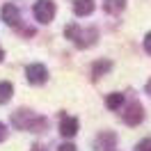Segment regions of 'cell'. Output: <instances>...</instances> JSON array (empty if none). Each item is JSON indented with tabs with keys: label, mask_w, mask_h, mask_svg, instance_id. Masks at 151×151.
Listing matches in <instances>:
<instances>
[{
	"label": "cell",
	"mask_w": 151,
	"mask_h": 151,
	"mask_svg": "<svg viewBox=\"0 0 151 151\" xmlns=\"http://www.w3.org/2000/svg\"><path fill=\"white\" fill-rule=\"evenodd\" d=\"M64 35H66V39H71L76 46H80V48H87V46H92L96 41V30H85V32H80V28H78L76 23L66 25Z\"/></svg>",
	"instance_id": "cell-1"
},
{
	"label": "cell",
	"mask_w": 151,
	"mask_h": 151,
	"mask_svg": "<svg viewBox=\"0 0 151 151\" xmlns=\"http://www.w3.org/2000/svg\"><path fill=\"white\" fill-rule=\"evenodd\" d=\"M35 19L39 23H50L53 16H55V5L50 2V0H37L35 2Z\"/></svg>",
	"instance_id": "cell-2"
},
{
	"label": "cell",
	"mask_w": 151,
	"mask_h": 151,
	"mask_svg": "<svg viewBox=\"0 0 151 151\" xmlns=\"http://www.w3.org/2000/svg\"><path fill=\"white\" fill-rule=\"evenodd\" d=\"M12 122L16 128L21 131H30V128H35V124H37V114L30 112V110H19V112L12 114Z\"/></svg>",
	"instance_id": "cell-3"
},
{
	"label": "cell",
	"mask_w": 151,
	"mask_h": 151,
	"mask_svg": "<svg viewBox=\"0 0 151 151\" xmlns=\"http://www.w3.org/2000/svg\"><path fill=\"white\" fill-rule=\"evenodd\" d=\"M25 76H28V83H32V85H44L48 80V69L44 64L35 62V64H28Z\"/></svg>",
	"instance_id": "cell-4"
},
{
	"label": "cell",
	"mask_w": 151,
	"mask_h": 151,
	"mask_svg": "<svg viewBox=\"0 0 151 151\" xmlns=\"http://www.w3.org/2000/svg\"><path fill=\"white\" fill-rule=\"evenodd\" d=\"M142 117H144V112H142L140 103H131L126 108V112H124V122L128 124V126H137L142 122Z\"/></svg>",
	"instance_id": "cell-5"
},
{
	"label": "cell",
	"mask_w": 151,
	"mask_h": 151,
	"mask_svg": "<svg viewBox=\"0 0 151 151\" xmlns=\"http://www.w3.org/2000/svg\"><path fill=\"white\" fill-rule=\"evenodd\" d=\"M60 133H62L64 137H73L76 133H78V119L64 114V117H62V122H60Z\"/></svg>",
	"instance_id": "cell-6"
},
{
	"label": "cell",
	"mask_w": 151,
	"mask_h": 151,
	"mask_svg": "<svg viewBox=\"0 0 151 151\" xmlns=\"http://www.w3.org/2000/svg\"><path fill=\"white\" fill-rule=\"evenodd\" d=\"M21 19L19 9H16V5H12V2H7L5 7H2V21L7 23V25H16Z\"/></svg>",
	"instance_id": "cell-7"
},
{
	"label": "cell",
	"mask_w": 151,
	"mask_h": 151,
	"mask_svg": "<svg viewBox=\"0 0 151 151\" xmlns=\"http://www.w3.org/2000/svg\"><path fill=\"white\" fill-rule=\"evenodd\" d=\"M76 16H89L94 12V0H73Z\"/></svg>",
	"instance_id": "cell-8"
},
{
	"label": "cell",
	"mask_w": 151,
	"mask_h": 151,
	"mask_svg": "<svg viewBox=\"0 0 151 151\" xmlns=\"http://www.w3.org/2000/svg\"><path fill=\"white\" fill-rule=\"evenodd\" d=\"M124 94H119V92H114V94H108V99H105V105L110 108V110H119L124 105Z\"/></svg>",
	"instance_id": "cell-9"
},
{
	"label": "cell",
	"mask_w": 151,
	"mask_h": 151,
	"mask_svg": "<svg viewBox=\"0 0 151 151\" xmlns=\"http://www.w3.org/2000/svg\"><path fill=\"white\" fill-rule=\"evenodd\" d=\"M110 62H108V60H101V62H96L94 66H92V78H94V80H99V78H101V76L105 73V71H110Z\"/></svg>",
	"instance_id": "cell-10"
},
{
	"label": "cell",
	"mask_w": 151,
	"mask_h": 151,
	"mask_svg": "<svg viewBox=\"0 0 151 151\" xmlns=\"http://www.w3.org/2000/svg\"><path fill=\"white\" fill-rule=\"evenodd\" d=\"M103 7H105L108 14H119V12L126 7V0H105Z\"/></svg>",
	"instance_id": "cell-11"
},
{
	"label": "cell",
	"mask_w": 151,
	"mask_h": 151,
	"mask_svg": "<svg viewBox=\"0 0 151 151\" xmlns=\"http://www.w3.org/2000/svg\"><path fill=\"white\" fill-rule=\"evenodd\" d=\"M12 94H14L12 83H0V103H7L12 99Z\"/></svg>",
	"instance_id": "cell-12"
},
{
	"label": "cell",
	"mask_w": 151,
	"mask_h": 151,
	"mask_svg": "<svg viewBox=\"0 0 151 151\" xmlns=\"http://www.w3.org/2000/svg\"><path fill=\"white\" fill-rule=\"evenodd\" d=\"M135 151H151V140H142V142H137Z\"/></svg>",
	"instance_id": "cell-13"
},
{
	"label": "cell",
	"mask_w": 151,
	"mask_h": 151,
	"mask_svg": "<svg viewBox=\"0 0 151 151\" xmlns=\"http://www.w3.org/2000/svg\"><path fill=\"white\" fill-rule=\"evenodd\" d=\"M144 50H147V53L151 55V32L147 35V37H144Z\"/></svg>",
	"instance_id": "cell-14"
},
{
	"label": "cell",
	"mask_w": 151,
	"mask_h": 151,
	"mask_svg": "<svg viewBox=\"0 0 151 151\" xmlns=\"http://www.w3.org/2000/svg\"><path fill=\"white\" fill-rule=\"evenodd\" d=\"M60 151H78V149H76V147L71 144V142H64V144L60 147Z\"/></svg>",
	"instance_id": "cell-15"
},
{
	"label": "cell",
	"mask_w": 151,
	"mask_h": 151,
	"mask_svg": "<svg viewBox=\"0 0 151 151\" xmlns=\"http://www.w3.org/2000/svg\"><path fill=\"white\" fill-rule=\"evenodd\" d=\"M5 137H7V126H5V124L0 122V142L5 140Z\"/></svg>",
	"instance_id": "cell-16"
},
{
	"label": "cell",
	"mask_w": 151,
	"mask_h": 151,
	"mask_svg": "<svg viewBox=\"0 0 151 151\" xmlns=\"http://www.w3.org/2000/svg\"><path fill=\"white\" fill-rule=\"evenodd\" d=\"M147 94L151 96V80H149V83H147Z\"/></svg>",
	"instance_id": "cell-17"
},
{
	"label": "cell",
	"mask_w": 151,
	"mask_h": 151,
	"mask_svg": "<svg viewBox=\"0 0 151 151\" xmlns=\"http://www.w3.org/2000/svg\"><path fill=\"white\" fill-rule=\"evenodd\" d=\"M2 57H5V50H2V48H0V62H2Z\"/></svg>",
	"instance_id": "cell-18"
},
{
	"label": "cell",
	"mask_w": 151,
	"mask_h": 151,
	"mask_svg": "<svg viewBox=\"0 0 151 151\" xmlns=\"http://www.w3.org/2000/svg\"><path fill=\"white\" fill-rule=\"evenodd\" d=\"M32 151H44V149H41V147H35V149H32Z\"/></svg>",
	"instance_id": "cell-19"
}]
</instances>
